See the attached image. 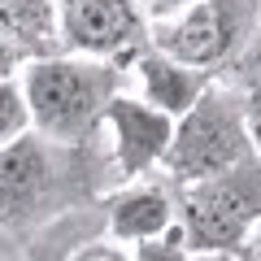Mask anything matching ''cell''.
Listing matches in <instances>:
<instances>
[{
	"label": "cell",
	"mask_w": 261,
	"mask_h": 261,
	"mask_svg": "<svg viewBox=\"0 0 261 261\" xmlns=\"http://www.w3.org/2000/svg\"><path fill=\"white\" fill-rule=\"evenodd\" d=\"M113 161L96 144H57L39 130L0 148V231L35 235L48 222L100 200Z\"/></svg>",
	"instance_id": "obj_1"
},
{
	"label": "cell",
	"mask_w": 261,
	"mask_h": 261,
	"mask_svg": "<svg viewBox=\"0 0 261 261\" xmlns=\"http://www.w3.org/2000/svg\"><path fill=\"white\" fill-rule=\"evenodd\" d=\"M126 83V65L100 57L57 53L22 65V92L39 135L57 144H96L105 109Z\"/></svg>",
	"instance_id": "obj_2"
},
{
	"label": "cell",
	"mask_w": 261,
	"mask_h": 261,
	"mask_svg": "<svg viewBox=\"0 0 261 261\" xmlns=\"http://www.w3.org/2000/svg\"><path fill=\"white\" fill-rule=\"evenodd\" d=\"M261 0H192L183 9L152 18V48L196 70L226 79L257 61Z\"/></svg>",
	"instance_id": "obj_3"
},
{
	"label": "cell",
	"mask_w": 261,
	"mask_h": 261,
	"mask_svg": "<svg viewBox=\"0 0 261 261\" xmlns=\"http://www.w3.org/2000/svg\"><path fill=\"white\" fill-rule=\"evenodd\" d=\"M252 157H257V148H252L248 113H244V87L218 79L174 122V140H170V152L157 174L183 187V183L214 178L222 170H235Z\"/></svg>",
	"instance_id": "obj_4"
},
{
	"label": "cell",
	"mask_w": 261,
	"mask_h": 261,
	"mask_svg": "<svg viewBox=\"0 0 261 261\" xmlns=\"http://www.w3.org/2000/svg\"><path fill=\"white\" fill-rule=\"evenodd\" d=\"M174 196L192 257H235L261 222V157L200 183H183Z\"/></svg>",
	"instance_id": "obj_5"
},
{
	"label": "cell",
	"mask_w": 261,
	"mask_h": 261,
	"mask_svg": "<svg viewBox=\"0 0 261 261\" xmlns=\"http://www.w3.org/2000/svg\"><path fill=\"white\" fill-rule=\"evenodd\" d=\"M61 48L74 57L130 65L152 44V18L140 0H57Z\"/></svg>",
	"instance_id": "obj_6"
},
{
	"label": "cell",
	"mask_w": 261,
	"mask_h": 261,
	"mask_svg": "<svg viewBox=\"0 0 261 261\" xmlns=\"http://www.w3.org/2000/svg\"><path fill=\"white\" fill-rule=\"evenodd\" d=\"M174 122L161 113L157 105L140 100V96L118 92L105 109V126H109V161H113V183H135L161 170L174 140Z\"/></svg>",
	"instance_id": "obj_7"
},
{
	"label": "cell",
	"mask_w": 261,
	"mask_h": 261,
	"mask_svg": "<svg viewBox=\"0 0 261 261\" xmlns=\"http://www.w3.org/2000/svg\"><path fill=\"white\" fill-rule=\"evenodd\" d=\"M105 205V231L118 244H140V240H157L170 226H178V196L174 183L161 174L135 178V183H122L113 192L100 196Z\"/></svg>",
	"instance_id": "obj_8"
},
{
	"label": "cell",
	"mask_w": 261,
	"mask_h": 261,
	"mask_svg": "<svg viewBox=\"0 0 261 261\" xmlns=\"http://www.w3.org/2000/svg\"><path fill=\"white\" fill-rule=\"evenodd\" d=\"M27 261H130V248L105 231V205L92 200L31 235Z\"/></svg>",
	"instance_id": "obj_9"
},
{
	"label": "cell",
	"mask_w": 261,
	"mask_h": 261,
	"mask_svg": "<svg viewBox=\"0 0 261 261\" xmlns=\"http://www.w3.org/2000/svg\"><path fill=\"white\" fill-rule=\"evenodd\" d=\"M126 74L135 79V87H140L135 96L148 100V105H157V109L170 113V118H183V113L218 83V74L196 70V65H183V61L166 57L161 48H152V44L126 65Z\"/></svg>",
	"instance_id": "obj_10"
},
{
	"label": "cell",
	"mask_w": 261,
	"mask_h": 261,
	"mask_svg": "<svg viewBox=\"0 0 261 261\" xmlns=\"http://www.w3.org/2000/svg\"><path fill=\"white\" fill-rule=\"evenodd\" d=\"M0 39L22 61L65 53L61 22H57V0H0Z\"/></svg>",
	"instance_id": "obj_11"
},
{
	"label": "cell",
	"mask_w": 261,
	"mask_h": 261,
	"mask_svg": "<svg viewBox=\"0 0 261 261\" xmlns=\"http://www.w3.org/2000/svg\"><path fill=\"white\" fill-rule=\"evenodd\" d=\"M27 130H35V122H31V105H27V92H22V79H5L0 83V148L22 140Z\"/></svg>",
	"instance_id": "obj_12"
},
{
	"label": "cell",
	"mask_w": 261,
	"mask_h": 261,
	"mask_svg": "<svg viewBox=\"0 0 261 261\" xmlns=\"http://www.w3.org/2000/svg\"><path fill=\"white\" fill-rule=\"evenodd\" d=\"M130 261H192V248H187L183 226H170L157 240H140L130 244Z\"/></svg>",
	"instance_id": "obj_13"
},
{
	"label": "cell",
	"mask_w": 261,
	"mask_h": 261,
	"mask_svg": "<svg viewBox=\"0 0 261 261\" xmlns=\"http://www.w3.org/2000/svg\"><path fill=\"white\" fill-rule=\"evenodd\" d=\"M244 113H248V130H252V148L261 157V61L248 65V79H244Z\"/></svg>",
	"instance_id": "obj_14"
},
{
	"label": "cell",
	"mask_w": 261,
	"mask_h": 261,
	"mask_svg": "<svg viewBox=\"0 0 261 261\" xmlns=\"http://www.w3.org/2000/svg\"><path fill=\"white\" fill-rule=\"evenodd\" d=\"M22 65H27V61H22V57L13 53L5 39H0V83H5V79H18V74H22Z\"/></svg>",
	"instance_id": "obj_15"
},
{
	"label": "cell",
	"mask_w": 261,
	"mask_h": 261,
	"mask_svg": "<svg viewBox=\"0 0 261 261\" xmlns=\"http://www.w3.org/2000/svg\"><path fill=\"white\" fill-rule=\"evenodd\" d=\"M0 261H27V244H22L18 235L0 231Z\"/></svg>",
	"instance_id": "obj_16"
},
{
	"label": "cell",
	"mask_w": 261,
	"mask_h": 261,
	"mask_svg": "<svg viewBox=\"0 0 261 261\" xmlns=\"http://www.w3.org/2000/svg\"><path fill=\"white\" fill-rule=\"evenodd\" d=\"M235 261H261V222L252 226V235L244 240V248L235 252Z\"/></svg>",
	"instance_id": "obj_17"
},
{
	"label": "cell",
	"mask_w": 261,
	"mask_h": 261,
	"mask_svg": "<svg viewBox=\"0 0 261 261\" xmlns=\"http://www.w3.org/2000/svg\"><path fill=\"white\" fill-rule=\"evenodd\" d=\"M148 5V18H166V13L183 9V5H192V0H144Z\"/></svg>",
	"instance_id": "obj_18"
},
{
	"label": "cell",
	"mask_w": 261,
	"mask_h": 261,
	"mask_svg": "<svg viewBox=\"0 0 261 261\" xmlns=\"http://www.w3.org/2000/svg\"><path fill=\"white\" fill-rule=\"evenodd\" d=\"M192 261H235V257H192Z\"/></svg>",
	"instance_id": "obj_19"
},
{
	"label": "cell",
	"mask_w": 261,
	"mask_h": 261,
	"mask_svg": "<svg viewBox=\"0 0 261 261\" xmlns=\"http://www.w3.org/2000/svg\"><path fill=\"white\" fill-rule=\"evenodd\" d=\"M257 61H261V44H257ZM257 61H252V65H257Z\"/></svg>",
	"instance_id": "obj_20"
}]
</instances>
